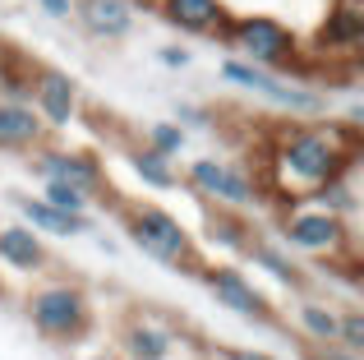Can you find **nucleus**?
I'll return each instance as SVG.
<instances>
[{"mask_svg": "<svg viewBox=\"0 0 364 360\" xmlns=\"http://www.w3.org/2000/svg\"><path fill=\"white\" fill-rule=\"evenodd\" d=\"M360 139L355 125H337V120H300V125H282L267 148V176L263 189H272L282 203H300L328 180H341L355 171Z\"/></svg>", "mask_w": 364, "mask_h": 360, "instance_id": "obj_1", "label": "nucleus"}, {"mask_svg": "<svg viewBox=\"0 0 364 360\" xmlns=\"http://www.w3.org/2000/svg\"><path fill=\"white\" fill-rule=\"evenodd\" d=\"M124 235L139 254H148L161 268H180V272H198V240L171 208L161 203H124Z\"/></svg>", "mask_w": 364, "mask_h": 360, "instance_id": "obj_2", "label": "nucleus"}, {"mask_svg": "<svg viewBox=\"0 0 364 360\" xmlns=\"http://www.w3.org/2000/svg\"><path fill=\"white\" fill-rule=\"evenodd\" d=\"M23 314H28L37 337L60 342V346H74L92 333V300L70 277H51L42 287H33L23 296Z\"/></svg>", "mask_w": 364, "mask_h": 360, "instance_id": "obj_3", "label": "nucleus"}, {"mask_svg": "<svg viewBox=\"0 0 364 360\" xmlns=\"http://www.w3.org/2000/svg\"><path fill=\"white\" fill-rule=\"evenodd\" d=\"M277 245L286 254H300V259L332 263L355 250V231H350V222L300 198V203H282V213H277Z\"/></svg>", "mask_w": 364, "mask_h": 360, "instance_id": "obj_4", "label": "nucleus"}, {"mask_svg": "<svg viewBox=\"0 0 364 360\" xmlns=\"http://www.w3.org/2000/svg\"><path fill=\"white\" fill-rule=\"evenodd\" d=\"M180 185L198 194L203 203H213L217 213H240V217L267 198L263 176L249 171L245 162H231V157H194L180 171Z\"/></svg>", "mask_w": 364, "mask_h": 360, "instance_id": "obj_5", "label": "nucleus"}, {"mask_svg": "<svg viewBox=\"0 0 364 360\" xmlns=\"http://www.w3.org/2000/svg\"><path fill=\"white\" fill-rule=\"evenodd\" d=\"M217 37H226V42L235 46V60H249V65H258V70L282 74V70H295V65H300V37L272 14L226 18Z\"/></svg>", "mask_w": 364, "mask_h": 360, "instance_id": "obj_6", "label": "nucleus"}, {"mask_svg": "<svg viewBox=\"0 0 364 360\" xmlns=\"http://www.w3.org/2000/svg\"><path fill=\"white\" fill-rule=\"evenodd\" d=\"M222 79L231 83V88H240V92H254V97H263L267 107L286 111L291 120H318L323 111H328V97H323L318 88H309V83H295V79H286V74H272V70H258V65L235 60V55L222 65Z\"/></svg>", "mask_w": 364, "mask_h": 360, "instance_id": "obj_7", "label": "nucleus"}, {"mask_svg": "<svg viewBox=\"0 0 364 360\" xmlns=\"http://www.w3.org/2000/svg\"><path fill=\"white\" fill-rule=\"evenodd\" d=\"M198 277L213 291L217 305L231 309L235 319H245V324H277V309H272V300H267V291L258 287L245 268H235V263H203Z\"/></svg>", "mask_w": 364, "mask_h": 360, "instance_id": "obj_8", "label": "nucleus"}, {"mask_svg": "<svg viewBox=\"0 0 364 360\" xmlns=\"http://www.w3.org/2000/svg\"><path fill=\"white\" fill-rule=\"evenodd\" d=\"M28 107L42 116L46 134H60V129H70L74 120H79V111H83V88H79V79H74V74L51 70V65H37Z\"/></svg>", "mask_w": 364, "mask_h": 360, "instance_id": "obj_9", "label": "nucleus"}, {"mask_svg": "<svg viewBox=\"0 0 364 360\" xmlns=\"http://www.w3.org/2000/svg\"><path fill=\"white\" fill-rule=\"evenodd\" d=\"M120 360H171L180 351V333L171 319L152 314V309H129L116 328Z\"/></svg>", "mask_w": 364, "mask_h": 360, "instance_id": "obj_10", "label": "nucleus"}, {"mask_svg": "<svg viewBox=\"0 0 364 360\" xmlns=\"http://www.w3.org/2000/svg\"><path fill=\"white\" fill-rule=\"evenodd\" d=\"M33 171L37 180H55V185H74L83 189V194L102 198V189H107V171H102V162L92 153H83V148H55V144H42L33 153Z\"/></svg>", "mask_w": 364, "mask_h": 360, "instance_id": "obj_11", "label": "nucleus"}, {"mask_svg": "<svg viewBox=\"0 0 364 360\" xmlns=\"http://www.w3.org/2000/svg\"><path fill=\"white\" fill-rule=\"evenodd\" d=\"M70 18L88 37H97V42H124L134 33L139 9H134V0H74Z\"/></svg>", "mask_w": 364, "mask_h": 360, "instance_id": "obj_12", "label": "nucleus"}, {"mask_svg": "<svg viewBox=\"0 0 364 360\" xmlns=\"http://www.w3.org/2000/svg\"><path fill=\"white\" fill-rule=\"evenodd\" d=\"M152 9L161 14V23H171L180 37H217L226 14L222 0H152Z\"/></svg>", "mask_w": 364, "mask_h": 360, "instance_id": "obj_13", "label": "nucleus"}, {"mask_svg": "<svg viewBox=\"0 0 364 360\" xmlns=\"http://www.w3.org/2000/svg\"><path fill=\"white\" fill-rule=\"evenodd\" d=\"M0 263L9 272H23V277H37V272L51 268V250L37 231H28L23 222H0Z\"/></svg>", "mask_w": 364, "mask_h": 360, "instance_id": "obj_14", "label": "nucleus"}, {"mask_svg": "<svg viewBox=\"0 0 364 360\" xmlns=\"http://www.w3.org/2000/svg\"><path fill=\"white\" fill-rule=\"evenodd\" d=\"M14 208H18V217H23V226H28V231H37L42 240H46V235H55V240H74V235H88V231H92L88 217L60 213V208L42 203L37 194H18Z\"/></svg>", "mask_w": 364, "mask_h": 360, "instance_id": "obj_15", "label": "nucleus"}, {"mask_svg": "<svg viewBox=\"0 0 364 360\" xmlns=\"http://www.w3.org/2000/svg\"><path fill=\"white\" fill-rule=\"evenodd\" d=\"M46 125L33 107L18 102H0V153H37L46 144Z\"/></svg>", "mask_w": 364, "mask_h": 360, "instance_id": "obj_16", "label": "nucleus"}, {"mask_svg": "<svg viewBox=\"0 0 364 360\" xmlns=\"http://www.w3.org/2000/svg\"><path fill=\"white\" fill-rule=\"evenodd\" d=\"M364 42V9L355 5V0H341V5L328 9V18L318 23V33H314V46L328 55L337 51H355V46Z\"/></svg>", "mask_w": 364, "mask_h": 360, "instance_id": "obj_17", "label": "nucleus"}, {"mask_svg": "<svg viewBox=\"0 0 364 360\" xmlns=\"http://www.w3.org/2000/svg\"><path fill=\"white\" fill-rule=\"evenodd\" d=\"M249 263H254L263 277H272L277 287H286V291H304V268H300V259L295 254H286L277 240H249Z\"/></svg>", "mask_w": 364, "mask_h": 360, "instance_id": "obj_18", "label": "nucleus"}, {"mask_svg": "<svg viewBox=\"0 0 364 360\" xmlns=\"http://www.w3.org/2000/svg\"><path fill=\"white\" fill-rule=\"evenodd\" d=\"M337 319H341L337 305L309 296V300L295 305V333H300L309 346H332V342H337Z\"/></svg>", "mask_w": 364, "mask_h": 360, "instance_id": "obj_19", "label": "nucleus"}, {"mask_svg": "<svg viewBox=\"0 0 364 360\" xmlns=\"http://www.w3.org/2000/svg\"><path fill=\"white\" fill-rule=\"evenodd\" d=\"M203 240L213 245V250H226V254H245L249 240H254V231H249V222L240 213H208L203 222Z\"/></svg>", "mask_w": 364, "mask_h": 360, "instance_id": "obj_20", "label": "nucleus"}, {"mask_svg": "<svg viewBox=\"0 0 364 360\" xmlns=\"http://www.w3.org/2000/svg\"><path fill=\"white\" fill-rule=\"evenodd\" d=\"M304 203H314V208H323V213H332V217H341V222H355V213H360V194H355V180L350 176H341V180H328L323 189H314Z\"/></svg>", "mask_w": 364, "mask_h": 360, "instance_id": "obj_21", "label": "nucleus"}, {"mask_svg": "<svg viewBox=\"0 0 364 360\" xmlns=\"http://www.w3.org/2000/svg\"><path fill=\"white\" fill-rule=\"evenodd\" d=\"M33 74H37L33 60L0 51V102H18V107H28V97H33Z\"/></svg>", "mask_w": 364, "mask_h": 360, "instance_id": "obj_22", "label": "nucleus"}, {"mask_svg": "<svg viewBox=\"0 0 364 360\" xmlns=\"http://www.w3.org/2000/svg\"><path fill=\"white\" fill-rule=\"evenodd\" d=\"M129 171L143 180L148 189H176L180 185V171H176V162H166V157H157L152 148H129Z\"/></svg>", "mask_w": 364, "mask_h": 360, "instance_id": "obj_23", "label": "nucleus"}, {"mask_svg": "<svg viewBox=\"0 0 364 360\" xmlns=\"http://www.w3.org/2000/svg\"><path fill=\"white\" fill-rule=\"evenodd\" d=\"M189 134L176 125V120H152L148 129H143V148H152L157 157H166V162H176L180 153H185Z\"/></svg>", "mask_w": 364, "mask_h": 360, "instance_id": "obj_24", "label": "nucleus"}, {"mask_svg": "<svg viewBox=\"0 0 364 360\" xmlns=\"http://www.w3.org/2000/svg\"><path fill=\"white\" fill-rule=\"evenodd\" d=\"M37 198L51 203V208H60V213H74V217H88V208L97 203L92 194H83V189H74V185H55V180H46Z\"/></svg>", "mask_w": 364, "mask_h": 360, "instance_id": "obj_25", "label": "nucleus"}, {"mask_svg": "<svg viewBox=\"0 0 364 360\" xmlns=\"http://www.w3.org/2000/svg\"><path fill=\"white\" fill-rule=\"evenodd\" d=\"M337 346L364 356V309H355V305L341 309V319H337Z\"/></svg>", "mask_w": 364, "mask_h": 360, "instance_id": "obj_26", "label": "nucleus"}, {"mask_svg": "<svg viewBox=\"0 0 364 360\" xmlns=\"http://www.w3.org/2000/svg\"><path fill=\"white\" fill-rule=\"evenodd\" d=\"M213 111H208V107H194V102H180V107H176V125L180 129H185V134H189V129H213Z\"/></svg>", "mask_w": 364, "mask_h": 360, "instance_id": "obj_27", "label": "nucleus"}, {"mask_svg": "<svg viewBox=\"0 0 364 360\" xmlns=\"http://www.w3.org/2000/svg\"><path fill=\"white\" fill-rule=\"evenodd\" d=\"M157 60L166 65V70H185V65L194 60V55H189V46H161V51H157Z\"/></svg>", "mask_w": 364, "mask_h": 360, "instance_id": "obj_28", "label": "nucleus"}, {"mask_svg": "<svg viewBox=\"0 0 364 360\" xmlns=\"http://www.w3.org/2000/svg\"><path fill=\"white\" fill-rule=\"evenodd\" d=\"M309 360H364V356H355V351H346V346H309Z\"/></svg>", "mask_w": 364, "mask_h": 360, "instance_id": "obj_29", "label": "nucleus"}, {"mask_svg": "<svg viewBox=\"0 0 364 360\" xmlns=\"http://www.w3.org/2000/svg\"><path fill=\"white\" fill-rule=\"evenodd\" d=\"M37 9H42L46 18H70L74 14V0H33Z\"/></svg>", "mask_w": 364, "mask_h": 360, "instance_id": "obj_30", "label": "nucleus"}, {"mask_svg": "<svg viewBox=\"0 0 364 360\" xmlns=\"http://www.w3.org/2000/svg\"><path fill=\"white\" fill-rule=\"evenodd\" d=\"M222 360H277V356H267V351H254V346H226Z\"/></svg>", "mask_w": 364, "mask_h": 360, "instance_id": "obj_31", "label": "nucleus"}, {"mask_svg": "<svg viewBox=\"0 0 364 360\" xmlns=\"http://www.w3.org/2000/svg\"><path fill=\"white\" fill-rule=\"evenodd\" d=\"M92 360H120V356H92Z\"/></svg>", "mask_w": 364, "mask_h": 360, "instance_id": "obj_32", "label": "nucleus"}, {"mask_svg": "<svg viewBox=\"0 0 364 360\" xmlns=\"http://www.w3.org/2000/svg\"><path fill=\"white\" fill-rule=\"evenodd\" d=\"M0 291H5V287H0Z\"/></svg>", "mask_w": 364, "mask_h": 360, "instance_id": "obj_33", "label": "nucleus"}]
</instances>
